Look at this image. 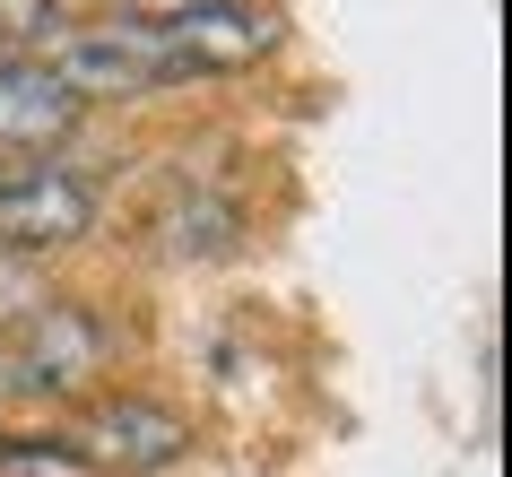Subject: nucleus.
I'll return each instance as SVG.
<instances>
[{"mask_svg":"<svg viewBox=\"0 0 512 477\" xmlns=\"http://www.w3.org/2000/svg\"><path fill=\"white\" fill-rule=\"evenodd\" d=\"M87 226H96V191L61 165L0 183V252H53V243H79Z\"/></svg>","mask_w":512,"mask_h":477,"instance_id":"obj_2","label":"nucleus"},{"mask_svg":"<svg viewBox=\"0 0 512 477\" xmlns=\"http://www.w3.org/2000/svg\"><path fill=\"white\" fill-rule=\"evenodd\" d=\"M79 122V96L44 61H0V148H53Z\"/></svg>","mask_w":512,"mask_h":477,"instance_id":"obj_5","label":"nucleus"},{"mask_svg":"<svg viewBox=\"0 0 512 477\" xmlns=\"http://www.w3.org/2000/svg\"><path fill=\"white\" fill-rule=\"evenodd\" d=\"M70 35L61 0H0V61H53V44Z\"/></svg>","mask_w":512,"mask_h":477,"instance_id":"obj_6","label":"nucleus"},{"mask_svg":"<svg viewBox=\"0 0 512 477\" xmlns=\"http://www.w3.org/2000/svg\"><path fill=\"white\" fill-rule=\"evenodd\" d=\"M165 44V70L174 79H209V70H243L278 44V18L252 9V0H209V9H183V18H148Z\"/></svg>","mask_w":512,"mask_h":477,"instance_id":"obj_1","label":"nucleus"},{"mask_svg":"<svg viewBox=\"0 0 512 477\" xmlns=\"http://www.w3.org/2000/svg\"><path fill=\"white\" fill-rule=\"evenodd\" d=\"M183 443L191 434H183L174 408H157V399H105L79 425L70 460H87V469H165V460H183Z\"/></svg>","mask_w":512,"mask_h":477,"instance_id":"obj_3","label":"nucleus"},{"mask_svg":"<svg viewBox=\"0 0 512 477\" xmlns=\"http://www.w3.org/2000/svg\"><path fill=\"white\" fill-rule=\"evenodd\" d=\"M105 330L79 313V304H44V313L27 321V339H18V382L27 391H79L87 373L105 365Z\"/></svg>","mask_w":512,"mask_h":477,"instance_id":"obj_4","label":"nucleus"},{"mask_svg":"<svg viewBox=\"0 0 512 477\" xmlns=\"http://www.w3.org/2000/svg\"><path fill=\"white\" fill-rule=\"evenodd\" d=\"M139 18H183V9H209V0H131Z\"/></svg>","mask_w":512,"mask_h":477,"instance_id":"obj_7","label":"nucleus"}]
</instances>
